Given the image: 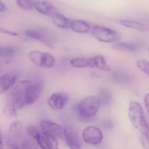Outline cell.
Masks as SVG:
<instances>
[{"instance_id": "obj_16", "label": "cell", "mask_w": 149, "mask_h": 149, "mask_svg": "<svg viewBox=\"0 0 149 149\" xmlns=\"http://www.w3.org/2000/svg\"><path fill=\"white\" fill-rule=\"evenodd\" d=\"M51 18L53 23L56 26L63 29L71 28L72 21L63 15L56 13Z\"/></svg>"}, {"instance_id": "obj_1", "label": "cell", "mask_w": 149, "mask_h": 149, "mask_svg": "<svg viewBox=\"0 0 149 149\" xmlns=\"http://www.w3.org/2000/svg\"><path fill=\"white\" fill-rule=\"evenodd\" d=\"M29 81L18 83L8 94L4 111L8 117L16 116L18 110L26 105V88Z\"/></svg>"}, {"instance_id": "obj_24", "label": "cell", "mask_w": 149, "mask_h": 149, "mask_svg": "<svg viewBox=\"0 0 149 149\" xmlns=\"http://www.w3.org/2000/svg\"><path fill=\"white\" fill-rule=\"evenodd\" d=\"M136 64L140 70L149 76V62L139 60L136 62Z\"/></svg>"}, {"instance_id": "obj_2", "label": "cell", "mask_w": 149, "mask_h": 149, "mask_svg": "<svg viewBox=\"0 0 149 149\" xmlns=\"http://www.w3.org/2000/svg\"><path fill=\"white\" fill-rule=\"evenodd\" d=\"M128 114L129 118L134 127L146 138L149 143V127L146 121L140 104L134 101L131 102Z\"/></svg>"}, {"instance_id": "obj_12", "label": "cell", "mask_w": 149, "mask_h": 149, "mask_svg": "<svg viewBox=\"0 0 149 149\" xmlns=\"http://www.w3.org/2000/svg\"><path fill=\"white\" fill-rule=\"evenodd\" d=\"M142 47L139 42H121L114 44L112 47L120 52H135L140 50Z\"/></svg>"}, {"instance_id": "obj_23", "label": "cell", "mask_w": 149, "mask_h": 149, "mask_svg": "<svg viewBox=\"0 0 149 149\" xmlns=\"http://www.w3.org/2000/svg\"><path fill=\"white\" fill-rule=\"evenodd\" d=\"M19 6L24 10L30 11L35 8V1L33 0H16Z\"/></svg>"}, {"instance_id": "obj_10", "label": "cell", "mask_w": 149, "mask_h": 149, "mask_svg": "<svg viewBox=\"0 0 149 149\" xmlns=\"http://www.w3.org/2000/svg\"><path fill=\"white\" fill-rule=\"evenodd\" d=\"M19 74L16 71L8 72L1 77L0 80V92L4 93L15 85Z\"/></svg>"}, {"instance_id": "obj_21", "label": "cell", "mask_w": 149, "mask_h": 149, "mask_svg": "<svg viewBox=\"0 0 149 149\" xmlns=\"http://www.w3.org/2000/svg\"><path fill=\"white\" fill-rule=\"evenodd\" d=\"M95 67L101 70L109 71L110 70V68L106 63L104 57L102 56H97L94 57Z\"/></svg>"}, {"instance_id": "obj_13", "label": "cell", "mask_w": 149, "mask_h": 149, "mask_svg": "<svg viewBox=\"0 0 149 149\" xmlns=\"http://www.w3.org/2000/svg\"><path fill=\"white\" fill-rule=\"evenodd\" d=\"M16 54V49L11 46H4L0 49V58L1 61L7 64L12 61Z\"/></svg>"}, {"instance_id": "obj_11", "label": "cell", "mask_w": 149, "mask_h": 149, "mask_svg": "<svg viewBox=\"0 0 149 149\" xmlns=\"http://www.w3.org/2000/svg\"><path fill=\"white\" fill-rule=\"evenodd\" d=\"M35 8L39 13L50 17H52L56 13L53 5L45 1H36Z\"/></svg>"}, {"instance_id": "obj_22", "label": "cell", "mask_w": 149, "mask_h": 149, "mask_svg": "<svg viewBox=\"0 0 149 149\" xmlns=\"http://www.w3.org/2000/svg\"><path fill=\"white\" fill-rule=\"evenodd\" d=\"M42 54L43 53L38 50L31 51L29 54V59L33 63L40 67Z\"/></svg>"}, {"instance_id": "obj_14", "label": "cell", "mask_w": 149, "mask_h": 149, "mask_svg": "<svg viewBox=\"0 0 149 149\" xmlns=\"http://www.w3.org/2000/svg\"><path fill=\"white\" fill-rule=\"evenodd\" d=\"M70 64L75 68H83L95 67L94 57L91 58L81 57L74 58L70 61Z\"/></svg>"}, {"instance_id": "obj_18", "label": "cell", "mask_w": 149, "mask_h": 149, "mask_svg": "<svg viewBox=\"0 0 149 149\" xmlns=\"http://www.w3.org/2000/svg\"><path fill=\"white\" fill-rule=\"evenodd\" d=\"M120 23L126 27L142 32H147L149 30V28L147 26L139 22L129 20H121Z\"/></svg>"}, {"instance_id": "obj_5", "label": "cell", "mask_w": 149, "mask_h": 149, "mask_svg": "<svg viewBox=\"0 0 149 149\" xmlns=\"http://www.w3.org/2000/svg\"><path fill=\"white\" fill-rule=\"evenodd\" d=\"M43 84L40 81H29L26 88V105L34 103L39 98L42 91Z\"/></svg>"}, {"instance_id": "obj_17", "label": "cell", "mask_w": 149, "mask_h": 149, "mask_svg": "<svg viewBox=\"0 0 149 149\" xmlns=\"http://www.w3.org/2000/svg\"><path fill=\"white\" fill-rule=\"evenodd\" d=\"M71 28L77 33H84L90 31L91 26L89 23L84 21L76 20L72 21Z\"/></svg>"}, {"instance_id": "obj_3", "label": "cell", "mask_w": 149, "mask_h": 149, "mask_svg": "<svg viewBox=\"0 0 149 149\" xmlns=\"http://www.w3.org/2000/svg\"><path fill=\"white\" fill-rule=\"evenodd\" d=\"M101 102L98 97L90 96L83 99L79 103L78 110L82 118L89 119L94 117L99 111Z\"/></svg>"}, {"instance_id": "obj_20", "label": "cell", "mask_w": 149, "mask_h": 149, "mask_svg": "<svg viewBox=\"0 0 149 149\" xmlns=\"http://www.w3.org/2000/svg\"><path fill=\"white\" fill-rule=\"evenodd\" d=\"M44 132V135L46 138L47 144L49 148L50 149H57L58 148V141L56 138V136Z\"/></svg>"}, {"instance_id": "obj_27", "label": "cell", "mask_w": 149, "mask_h": 149, "mask_svg": "<svg viewBox=\"0 0 149 149\" xmlns=\"http://www.w3.org/2000/svg\"><path fill=\"white\" fill-rule=\"evenodd\" d=\"M0 30L1 33L6 34L9 35L13 36H17L18 35V34L15 32H12V31H9L7 29H4L1 28Z\"/></svg>"}, {"instance_id": "obj_7", "label": "cell", "mask_w": 149, "mask_h": 149, "mask_svg": "<svg viewBox=\"0 0 149 149\" xmlns=\"http://www.w3.org/2000/svg\"><path fill=\"white\" fill-rule=\"evenodd\" d=\"M68 101V95L64 92H60L52 94L49 97L47 102L51 109L59 110L62 109Z\"/></svg>"}, {"instance_id": "obj_15", "label": "cell", "mask_w": 149, "mask_h": 149, "mask_svg": "<svg viewBox=\"0 0 149 149\" xmlns=\"http://www.w3.org/2000/svg\"><path fill=\"white\" fill-rule=\"evenodd\" d=\"M25 33L28 36L40 41L49 47L51 48L53 47L52 42L49 38L42 32H40L38 30L29 29L26 30Z\"/></svg>"}, {"instance_id": "obj_25", "label": "cell", "mask_w": 149, "mask_h": 149, "mask_svg": "<svg viewBox=\"0 0 149 149\" xmlns=\"http://www.w3.org/2000/svg\"><path fill=\"white\" fill-rule=\"evenodd\" d=\"M111 97V94H110L109 92L105 91H103V92H102V97H101L102 99L100 100H101V102L102 101L105 103H107L110 101Z\"/></svg>"}, {"instance_id": "obj_26", "label": "cell", "mask_w": 149, "mask_h": 149, "mask_svg": "<svg viewBox=\"0 0 149 149\" xmlns=\"http://www.w3.org/2000/svg\"><path fill=\"white\" fill-rule=\"evenodd\" d=\"M144 103L147 113L149 116V93H147L145 96L144 98Z\"/></svg>"}, {"instance_id": "obj_19", "label": "cell", "mask_w": 149, "mask_h": 149, "mask_svg": "<svg viewBox=\"0 0 149 149\" xmlns=\"http://www.w3.org/2000/svg\"><path fill=\"white\" fill-rule=\"evenodd\" d=\"M55 63L54 57L48 53H43L42 58L40 67L45 68L53 67Z\"/></svg>"}, {"instance_id": "obj_6", "label": "cell", "mask_w": 149, "mask_h": 149, "mask_svg": "<svg viewBox=\"0 0 149 149\" xmlns=\"http://www.w3.org/2000/svg\"><path fill=\"white\" fill-rule=\"evenodd\" d=\"M82 137L85 143L92 145L100 143L103 138L101 130L93 126L86 127L83 132Z\"/></svg>"}, {"instance_id": "obj_28", "label": "cell", "mask_w": 149, "mask_h": 149, "mask_svg": "<svg viewBox=\"0 0 149 149\" xmlns=\"http://www.w3.org/2000/svg\"><path fill=\"white\" fill-rule=\"evenodd\" d=\"M6 8L5 4L1 1H0V11L1 12H4L6 11Z\"/></svg>"}, {"instance_id": "obj_8", "label": "cell", "mask_w": 149, "mask_h": 149, "mask_svg": "<svg viewBox=\"0 0 149 149\" xmlns=\"http://www.w3.org/2000/svg\"><path fill=\"white\" fill-rule=\"evenodd\" d=\"M64 139L71 149H78L81 147L80 137L76 131L70 126L64 127Z\"/></svg>"}, {"instance_id": "obj_9", "label": "cell", "mask_w": 149, "mask_h": 149, "mask_svg": "<svg viewBox=\"0 0 149 149\" xmlns=\"http://www.w3.org/2000/svg\"><path fill=\"white\" fill-rule=\"evenodd\" d=\"M40 125L43 131L51 133L61 139L64 138V128L58 124L45 119L40 122Z\"/></svg>"}, {"instance_id": "obj_4", "label": "cell", "mask_w": 149, "mask_h": 149, "mask_svg": "<svg viewBox=\"0 0 149 149\" xmlns=\"http://www.w3.org/2000/svg\"><path fill=\"white\" fill-rule=\"evenodd\" d=\"M92 34L96 39L105 43H113L120 39L119 34L116 31L102 26H95L92 29Z\"/></svg>"}]
</instances>
